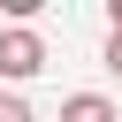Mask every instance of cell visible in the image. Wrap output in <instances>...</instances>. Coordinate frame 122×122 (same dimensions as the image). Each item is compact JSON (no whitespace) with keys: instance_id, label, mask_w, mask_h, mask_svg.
<instances>
[{"instance_id":"6da1fadb","label":"cell","mask_w":122,"mask_h":122,"mask_svg":"<svg viewBox=\"0 0 122 122\" xmlns=\"http://www.w3.org/2000/svg\"><path fill=\"white\" fill-rule=\"evenodd\" d=\"M38 69H46V38L30 23H8L0 30V84H30Z\"/></svg>"},{"instance_id":"7a4b0ae2","label":"cell","mask_w":122,"mask_h":122,"mask_svg":"<svg viewBox=\"0 0 122 122\" xmlns=\"http://www.w3.org/2000/svg\"><path fill=\"white\" fill-rule=\"evenodd\" d=\"M61 122H122V114H114L107 92H69L61 99Z\"/></svg>"},{"instance_id":"3957f363","label":"cell","mask_w":122,"mask_h":122,"mask_svg":"<svg viewBox=\"0 0 122 122\" xmlns=\"http://www.w3.org/2000/svg\"><path fill=\"white\" fill-rule=\"evenodd\" d=\"M0 122H38V114H30V107H23L15 92H0Z\"/></svg>"},{"instance_id":"277c9868","label":"cell","mask_w":122,"mask_h":122,"mask_svg":"<svg viewBox=\"0 0 122 122\" xmlns=\"http://www.w3.org/2000/svg\"><path fill=\"white\" fill-rule=\"evenodd\" d=\"M107 69L122 76V30H107Z\"/></svg>"},{"instance_id":"5b68a950","label":"cell","mask_w":122,"mask_h":122,"mask_svg":"<svg viewBox=\"0 0 122 122\" xmlns=\"http://www.w3.org/2000/svg\"><path fill=\"white\" fill-rule=\"evenodd\" d=\"M107 23H114V30H122V0H107Z\"/></svg>"}]
</instances>
